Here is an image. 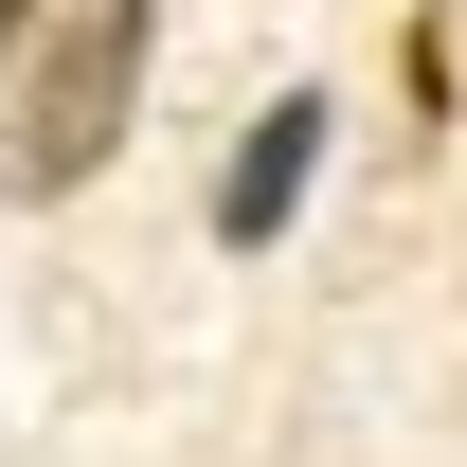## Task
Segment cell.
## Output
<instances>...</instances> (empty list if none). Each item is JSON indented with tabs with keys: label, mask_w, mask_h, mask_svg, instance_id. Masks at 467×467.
<instances>
[{
	"label": "cell",
	"mask_w": 467,
	"mask_h": 467,
	"mask_svg": "<svg viewBox=\"0 0 467 467\" xmlns=\"http://www.w3.org/2000/svg\"><path fill=\"white\" fill-rule=\"evenodd\" d=\"M162 0H0V198H90L144 126Z\"/></svg>",
	"instance_id": "obj_1"
},
{
	"label": "cell",
	"mask_w": 467,
	"mask_h": 467,
	"mask_svg": "<svg viewBox=\"0 0 467 467\" xmlns=\"http://www.w3.org/2000/svg\"><path fill=\"white\" fill-rule=\"evenodd\" d=\"M324 90H270V109L234 126V162H216V252H270V234L306 216V180H324Z\"/></svg>",
	"instance_id": "obj_2"
}]
</instances>
